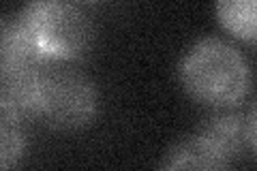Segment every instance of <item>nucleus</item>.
<instances>
[{"label": "nucleus", "instance_id": "1", "mask_svg": "<svg viewBox=\"0 0 257 171\" xmlns=\"http://www.w3.org/2000/svg\"><path fill=\"white\" fill-rule=\"evenodd\" d=\"M178 79L191 99L210 107H231L251 88V69L240 50L216 37H202L184 50Z\"/></svg>", "mask_w": 257, "mask_h": 171}, {"label": "nucleus", "instance_id": "2", "mask_svg": "<svg viewBox=\"0 0 257 171\" xmlns=\"http://www.w3.org/2000/svg\"><path fill=\"white\" fill-rule=\"evenodd\" d=\"M18 18L39 62L82 58L94 41L90 15L75 3L35 0L22 7Z\"/></svg>", "mask_w": 257, "mask_h": 171}, {"label": "nucleus", "instance_id": "3", "mask_svg": "<svg viewBox=\"0 0 257 171\" xmlns=\"http://www.w3.org/2000/svg\"><path fill=\"white\" fill-rule=\"evenodd\" d=\"M99 109L94 81L69 67H52L41 73L39 116L56 131H79L88 126Z\"/></svg>", "mask_w": 257, "mask_h": 171}, {"label": "nucleus", "instance_id": "4", "mask_svg": "<svg viewBox=\"0 0 257 171\" xmlns=\"http://www.w3.org/2000/svg\"><path fill=\"white\" fill-rule=\"evenodd\" d=\"M199 137L210 141L227 156H236L240 150L255 152V105H251L246 116L234 111H216L204 118L199 126Z\"/></svg>", "mask_w": 257, "mask_h": 171}, {"label": "nucleus", "instance_id": "5", "mask_svg": "<svg viewBox=\"0 0 257 171\" xmlns=\"http://www.w3.org/2000/svg\"><path fill=\"white\" fill-rule=\"evenodd\" d=\"M41 73L39 64H18L0 71V105L22 120L39 116Z\"/></svg>", "mask_w": 257, "mask_h": 171}, {"label": "nucleus", "instance_id": "6", "mask_svg": "<svg viewBox=\"0 0 257 171\" xmlns=\"http://www.w3.org/2000/svg\"><path fill=\"white\" fill-rule=\"evenodd\" d=\"M229 156L204 137L193 135L176 141L159 165V171H229Z\"/></svg>", "mask_w": 257, "mask_h": 171}, {"label": "nucleus", "instance_id": "7", "mask_svg": "<svg viewBox=\"0 0 257 171\" xmlns=\"http://www.w3.org/2000/svg\"><path fill=\"white\" fill-rule=\"evenodd\" d=\"M18 64H39L18 15H0V71Z\"/></svg>", "mask_w": 257, "mask_h": 171}, {"label": "nucleus", "instance_id": "8", "mask_svg": "<svg viewBox=\"0 0 257 171\" xmlns=\"http://www.w3.org/2000/svg\"><path fill=\"white\" fill-rule=\"evenodd\" d=\"M214 11L225 30L248 45L255 43V0H221L214 5Z\"/></svg>", "mask_w": 257, "mask_h": 171}, {"label": "nucleus", "instance_id": "9", "mask_svg": "<svg viewBox=\"0 0 257 171\" xmlns=\"http://www.w3.org/2000/svg\"><path fill=\"white\" fill-rule=\"evenodd\" d=\"M26 128L22 118L0 105V171H9L26 154Z\"/></svg>", "mask_w": 257, "mask_h": 171}]
</instances>
